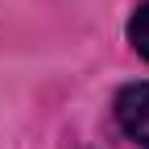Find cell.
Returning <instances> with one entry per match:
<instances>
[{"instance_id": "6da1fadb", "label": "cell", "mask_w": 149, "mask_h": 149, "mask_svg": "<svg viewBox=\"0 0 149 149\" xmlns=\"http://www.w3.org/2000/svg\"><path fill=\"white\" fill-rule=\"evenodd\" d=\"M116 120L137 145L149 149V79L141 83H128L120 95H116Z\"/></svg>"}, {"instance_id": "7a4b0ae2", "label": "cell", "mask_w": 149, "mask_h": 149, "mask_svg": "<svg viewBox=\"0 0 149 149\" xmlns=\"http://www.w3.org/2000/svg\"><path fill=\"white\" fill-rule=\"evenodd\" d=\"M128 42L137 46V54L149 62V0H141L137 13L128 17Z\"/></svg>"}]
</instances>
